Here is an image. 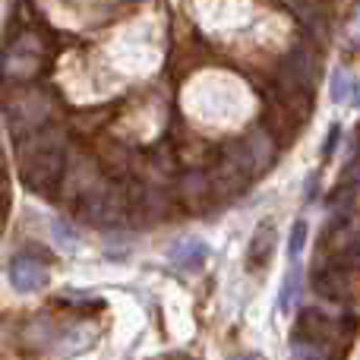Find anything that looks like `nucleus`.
I'll return each mask as SVG.
<instances>
[{
    "instance_id": "4468645a",
    "label": "nucleus",
    "mask_w": 360,
    "mask_h": 360,
    "mask_svg": "<svg viewBox=\"0 0 360 360\" xmlns=\"http://www.w3.org/2000/svg\"><path fill=\"white\" fill-rule=\"evenodd\" d=\"M0 171H4V155H0Z\"/></svg>"
},
{
    "instance_id": "7ed1b4c3",
    "label": "nucleus",
    "mask_w": 360,
    "mask_h": 360,
    "mask_svg": "<svg viewBox=\"0 0 360 360\" xmlns=\"http://www.w3.org/2000/svg\"><path fill=\"white\" fill-rule=\"evenodd\" d=\"M6 111H10L13 133L22 139V136H29V133L48 127L51 98L41 92V89H19L16 98L6 101Z\"/></svg>"
},
{
    "instance_id": "1a4fd4ad",
    "label": "nucleus",
    "mask_w": 360,
    "mask_h": 360,
    "mask_svg": "<svg viewBox=\"0 0 360 360\" xmlns=\"http://www.w3.org/2000/svg\"><path fill=\"white\" fill-rule=\"evenodd\" d=\"M300 294V259L291 262V269H288L285 281H281V297H278V310L288 313L294 307V300H297Z\"/></svg>"
},
{
    "instance_id": "f257e3e1",
    "label": "nucleus",
    "mask_w": 360,
    "mask_h": 360,
    "mask_svg": "<svg viewBox=\"0 0 360 360\" xmlns=\"http://www.w3.org/2000/svg\"><path fill=\"white\" fill-rule=\"evenodd\" d=\"M67 174V139L60 130H41L19 143V177L32 193H51Z\"/></svg>"
},
{
    "instance_id": "f03ea898",
    "label": "nucleus",
    "mask_w": 360,
    "mask_h": 360,
    "mask_svg": "<svg viewBox=\"0 0 360 360\" xmlns=\"http://www.w3.org/2000/svg\"><path fill=\"white\" fill-rule=\"evenodd\" d=\"M76 205H79L82 218H86L89 224H95V228H117L127 215L124 190H120L117 184H111V180H101V177L76 199Z\"/></svg>"
},
{
    "instance_id": "423d86ee",
    "label": "nucleus",
    "mask_w": 360,
    "mask_h": 360,
    "mask_svg": "<svg viewBox=\"0 0 360 360\" xmlns=\"http://www.w3.org/2000/svg\"><path fill=\"white\" fill-rule=\"evenodd\" d=\"M272 253H275V228L269 221H262L247 243V266L253 269V272H259L262 266H269Z\"/></svg>"
},
{
    "instance_id": "0eeeda50",
    "label": "nucleus",
    "mask_w": 360,
    "mask_h": 360,
    "mask_svg": "<svg viewBox=\"0 0 360 360\" xmlns=\"http://www.w3.org/2000/svg\"><path fill=\"white\" fill-rule=\"evenodd\" d=\"M316 291L329 300H342L348 291V278H345L342 262H326L323 269H316Z\"/></svg>"
},
{
    "instance_id": "ddd939ff",
    "label": "nucleus",
    "mask_w": 360,
    "mask_h": 360,
    "mask_svg": "<svg viewBox=\"0 0 360 360\" xmlns=\"http://www.w3.org/2000/svg\"><path fill=\"white\" fill-rule=\"evenodd\" d=\"M357 48H360V10L351 16L348 29H345V51H348V54H354Z\"/></svg>"
},
{
    "instance_id": "39448f33",
    "label": "nucleus",
    "mask_w": 360,
    "mask_h": 360,
    "mask_svg": "<svg viewBox=\"0 0 360 360\" xmlns=\"http://www.w3.org/2000/svg\"><path fill=\"white\" fill-rule=\"evenodd\" d=\"M10 285L22 294L38 291V288L48 285V269L38 259H32V256H16L10 262Z\"/></svg>"
},
{
    "instance_id": "f8f14e48",
    "label": "nucleus",
    "mask_w": 360,
    "mask_h": 360,
    "mask_svg": "<svg viewBox=\"0 0 360 360\" xmlns=\"http://www.w3.org/2000/svg\"><path fill=\"white\" fill-rule=\"evenodd\" d=\"M351 76L345 73V70H335V76H332V101L335 105H345V101H351Z\"/></svg>"
},
{
    "instance_id": "20e7f679",
    "label": "nucleus",
    "mask_w": 360,
    "mask_h": 360,
    "mask_svg": "<svg viewBox=\"0 0 360 360\" xmlns=\"http://www.w3.org/2000/svg\"><path fill=\"white\" fill-rule=\"evenodd\" d=\"M313 60H316V57H313V51L297 48L285 63H281V70H278V86L285 89V92H291L294 98H297V95H310L313 70H316V63H313Z\"/></svg>"
},
{
    "instance_id": "6e6552de",
    "label": "nucleus",
    "mask_w": 360,
    "mask_h": 360,
    "mask_svg": "<svg viewBox=\"0 0 360 360\" xmlns=\"http://www.w3.org/2000/svg\"><path fill=\"white\" fill-rule=\"evenodd\" d=\"M168 259L174 262L177 269L193 272V269L205 266V259H209V247H205L202 240H180V243H174V247L168 250Z\"/></svg>"
},
{
    "instance_id": "9d476101",
    "label": "nucleus",
    "mask_w": 360,
    "mask_h": 360,
    "mask_svg": "<svg viewBox=\"0 0 360 360\" xmlns=\"http://www.w3.org/2000/svg\"><path fill=\"white\" fill-rule=\"evenodd\" d=\"M51 234H54V240H57V247L60 250H70V253H73V250L79 247V234H76L67 221H60V218L51 221Z\"/></svg>"
},
{
    "instance_id": "9b49d317",
    "label": "nucleus",
    "mask_w": 360,
    "mask_h": 360,
    "mask_svg": "<svg viewBox=\"0 0 360 360\" xmlns=\"http://www.w3.org/2000/svg\"><path fill=\"white\" fill-rule=\"evenodd\" d=\"M304 247H307V221L300 218V221H294V228H291V240H288V259L297 262L300 253H304Z\"/></svg>"
}]
</instances>
